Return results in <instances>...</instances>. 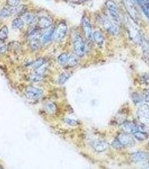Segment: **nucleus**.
<instances>
[{"label": "nucleus", "mask_w": 149, "mask_h": 169, "mask_svg": "<svg viewBox=\"0 0 149 169\" xmlns=\"http://www.w3.org/2000/svg\"><path fill=\"white\" fill-rule=\"evenodd\" d=\"M24 19L25 22L28 24H32L35 22V17L34 14L30 13H27L24 15Z\"/></svg>", "instance_id": "obj_19"}, {"label": "nucleus", "mask_w": 149, "mask_h": 169, "mask_svg": "<svg viewBox=\"0 0 149 169\" xmlns=\"http://www.w3.org/2000/svg\"><path fill=\"white\" fill-rule=\"evenodd\" d=\"M82 24L84 29V33L87 39L90 41H92V25L89 20L87 17H83L82 20Z\"/></svg>", "instance_id": "obj_8"}, {"label": "nucleus", "mask_w": 149, "mask_h": 169, "mask_svg": "<svg viewBox=\"0 0 149 169\" xmlns=\"http://www.w3.org/2000/svg\"><path fill=\"white\" fill-rule=\"evenodd\" d=\"M7 4L11 8L17 7L20 3V0H7Z\"/></svg>", "instance_id": "obj_27"}, {"label": "nucleus", "mask_w": 149, "mask_h": 169, "mask_svg": "<svg viewBox=\"0 0 149 169\" xmlns=\"http://www.w3.org/2000/svg\"><path fill=\"white\" fill-rule=\"evenodd\" d=\"M145 100L147 101V102L149 103V95L147 94V95L145 97Z\"/></svg>", "instance_id": "obj_34"}, {"label": "nucleus", "mask_w": 149, "mask_h": 169, "mask_svg": "<svg viewBox=\"0 0 149 169\" xmlns=\"http://www.w3.org/2000/svg\"><path fill=\"white\" fill-rule=\"evenodd\" d=\"M69 55L66 53H63L61 54L58 57V61L60 64L61 65H66L67 63L68 60Z\"/></svg>", "instance_id": "obj_20"}, {"label": "nucleus", "mask_w": 149, "mask_h": 169, "mask_svg": "<svg viewBox=\"0 0 149 169\" xmlns=\"http://www.w3.org/2000/svg\"><path fill=\"white\" fill-rule=\"evenodd\" d=\"M42 78H43L42 75L34 73L31 77V80L33 82H38L41 81L42 80Z\"/></svg>", "instance_id": "obj_28"}, {"label": "nucleus", "mask_w": 149, "mask_h": 169, "mask_svg": "<svg viewBox=\"0 0 149 169\" xmlns=\"http://www.w3.org/2000/svg\"><path fill=\"white\" fill-rule=\"evenodd\" d=\"M106 5L113 19L117 22H119L120 17L118 14V8L116 4L113 1L108 0L106 2Z\"/></svg>", "instance_id": "obj_7"}, {"label": "nucleus", "mask_w": 149, "mask_h": 169, "mask_svg": "<svg viewBox=\"0 0 149 169\" xmlns=\"http://www.w3.org/2000/svg\"><path fill=\"white\" fill-rule=\"evenodd\" d=\"M73 50L76 55L79 57L83 56L85 53V45L82 37L76 35L73 39Z\"/></svg>", "instance_id": "obj_2"}, {"label": "nucleus", "mask_w": 149, "mask_h": 169, "mask_svg": "<svg viewBox=\"0 0 149 169\" xmlns=\"http://www.w3.org/2000/svg\"><path fill=\"white\" fill-rule=\"evenodd\" d=\"M7 50V47L6 45H0V54H3L5 53Z\"/></svg>", "instance_id": "obj_32"}, {"label": "nucleus", "mask_w": 149, "mask_h": 169, "mask_svg": "<svg viewBox=\"0 0 149 169\" xmlns=\"http://www.w3.org/2000/svg\"><path fill=\"white\" fill-rule=\"evenodd\" d=\"M56 105L54 104L53 103H48L47 105V109H48V111L51 112H53L54 111L56 110Z\"/></svg>", "instance_id": "obj_29"}, {"label": "nucleus", "mask_w": 149, "mask_h": 169, "mask_svg": "<svg viewBox=\"0 0 149 169\" xmlns=\"http://www.w3.org/2000/svg\"><path fill=\"white\" fill-rule=\"evenodd\" d=\"M44 62L45 61L43 59L38 60V61H36L33 65V68L35 69H38L39 67H41L42 66H43L44 64Z\"/></svg>", "instance_id": "obj_30"}, {"label": "nucleus", "mask_w": 149, "mask_h": 169, "mask_svg": "<svg viewBox=\"0 0 149 169\" xmlns=\"http://www.w3.org/2000/svg\"><path fill=\"white\" fill-rule=\"evenodd\" d=\"M54 29L53 28H48L46 32H44L41 36V41L43 43H47L51 41L52 38H53Z\"/></svg>", "instance_id": "obj_13"}, {"label": "nucleus", "mask_w": 149, "mask_h": 169, "mask_svg": "<svg viewBox=\"0 0 149 169\" xmlns=\"http://www.w3.org/2000/svg\"><path fill=\"white\" fill-rule=\"evenodd\" d=\"M92 40H94L95 43L98 45L103 44L104 39L102 34L99 31H95L92 34Z\"/></svg>", "instance_id": "obj_15"}, {"label": "nucleus", "mask_w": 149, "mask_h": 169, "mask_svg": "<svg viewBox=\"0 0 149 169\" xmlns=\"http://www.w3.org/2000/svg\"><path fill=\"white\" fill-rule=\"evenodd\" d=\"M138 116L140 119L149 121V106L146 104H143L138 108L137 112Z\"/></svg>", "instance_id": "obj_10"}, {"label": "nucleus", "mask_w": 149, "mask_h": 169, "mask_svg": "<svg viewBox=\"0 0 149 169\" xmlns=\"http://www.w3.org/2000/svg\"><path fill=\"white\" fill-rule=\"evenodd\" d=\"M133 135L138 140H141V141L144 140L147 138V134L145 132H143V131H138L136 132L135 133L133 134Z\"/></svg>", "instance_id": "obj_23"}, {"label": "nucleus", "mask_w": 149, "mask_h": 169, "mask_svg": "<svg viewBox=\"0 0 149 169\" xmlns=\"http://www.w3.org/2000/svg\"><path fill=\"white\" fill-rule=\"evenodd\" d=\"M92 147L98 152L104 151L107 148V144L103 141H95L92 143Z\"/></svg>", "instance_id": "obj_14"}, {"label": "nucleus", "mask_w": 149, "mask_h": 169, "mask_svg": "<svg viewBox=\"0 0 149 169\" xmlns=\"http://www.w3.org/2000/svg\"><path fill=\"white\" fill-rule=\"evenodd\" d=\"M38 27L39 29H46L50 28L53 24V20L49 17H42L38 20Z\"/></svg>", "instance_id": "obj_11"}, {"label": "nucleus", "mask_w": 149, "mask_h": 169, "mask_svg": "<svg viewBox=\"0 0 149 169\" xmlns=\"http://www.w3.org/2000/svg\"><path fill=\"white\" fill-rule=\"evenodd\" d=\"M43 94V90L35 87H29L25 91L27 97L30 99H37L40 98Z\"/></svg>", "instance_id": "obj_5"}, {"label": "nucleus", "mask_w": 149, "mask_h": 169, "mask_svg": "<svg viewBox=\"0 0 149 169\" xmlns=\"http://www.w3.org/2000/svg\"><path fill=\"white\" fill-rule=\"evenodd\" d=\"M133 139L127 134H120L113 141L112 145L116 149H122L132 144Z\"/></svg>", "instance_id": "obj_1"}, {"label": "nucleus", "mask_w": 149, "mask_h": 169, "mask_svg": "<svg viewBox=\"0 0 149 169\" xmlns=\"http://www.w3.org/2000/svg\"><path fill=\"white\" fill-rule=\"evenodd\" d=\"M71 2L73 3H84L87 1L89 0H70Z\"/></svg>", "instance_id": "obj_33"}, {"label": "nucleus", "mask_w": 149, "mask_h": 169, "mask_svg": "<svg viewBox=\"0 0 149 169\" xmlns=\"http://www.w3.org/2000/svg\"><path fill=\"white\" fill-rule=\"evenodd\" d=\"M132 99L134 103L136 104H137L139 103H141L143 101L144 97H142V95H141L140 94H138L137 92H134L132 95Z\"/></svg>", "instance_id": "obj_22"}, {"label": "nucleus", "mask_w": 149, "mask_h": 169, "mask_svg": "<svg viewBox=\"0 0 149 169\" xmlns=\"http://www.w3.org/2000/svg\"><path fill=\"white\" fill-rule=\"evenodd\" d=\"M70 77V75L67 73H63L62 74L60 75V77L58 78V83L62 85L65 83L66 82Z\"/></svg>", "instance_id": "obj_24"}, {"label": "nucleus", "mask_w": 149, "mask_h": 169, "mask_svg": "<svg viewBox=\"0 0 149 169\" xmlns=\"http://www.w3.org/2000/svg\"><path fill=\"white\" fill-rule=\"evenodd\" d=\"M65 122L70 126H76V125H78V122L76 120L73 119H68L67 118L65 119Z\"/></svg>", "instance_id": "obj_31"}, {"label": "nucleus", "mask_w": 149, "mask_h": 169, "mask_svg": "<svg viewBox=\"0 0 149 169\" xmlns=\"http://www.w3.org/2000/svg\"><path fill=\"white\" fill-rule=\"evenodd\" d=\"M142 126L131 122H126L122 124V129L125 133L127 134L135 133L138 131H142Z\"/></svg>", "instance_id": "obj_6"}, {"label": "nucleus", "mask_w": 149, "mask_h": 169, "mask_svg": "<svg viewBox=\"0 0 149 169\" xmlns=\"http://www.w3.org/2000/svg\"><path fill=\"white\" fill-rule=\"evenodd\" d=\"M67 33V26L65 22H61L58 25L57 28L54 29L53 37L57 41H60L65 37Z\"/></svg>", "instance_id": "obj_4"}, {"label": "nucleus", "mask_w": 149, "mask_h": 169, "mask_svg": "<svg viewBox=\"0 0 149 169\" xmlns=\"http://www.w3.org/2000/svg\"><path fill=\"white\" fill-rule=\"evenodd\" d=\"M24 6L23 5L18 6L17 7L12 8H11V13L12 15L19 14L24 10Z\"/></svg>", "instance_id": "obj_26"}, {"label": "nucleus", "mask_w": 149, "mask_h": 169, "mask_svg": "<svg viewBox=\"0 0 149 169\" xmlns=\"http://www.w3.org/2000/svg\"><path fill=\"white\" fill-rule=\"evenodd\" d=\"M12 15V14L11 13V8H3L0 13V15L2 18H7V17H10Z\"/></svg>", "instance_id": "obj_25"}, {"label": "nucleus", "mask_w": 149, "mask_h": 169, "mask_svg": "<svg viewBox=\"0 0 149 169\" xmlns=\"http://www.w3.org/2000/svg\"><path fill=\"white\" fill-rule=\"evenodd\" d=\"M103 25L106 31L112 35H117L119 34L118 27L112 22L109 20H104L103 21Z\"/></svg>", "instance_id": "obj_9"}, {"label": "nucleus", "mask_w": 149, "mask_h": 169, "mask_svg": "<svg viewBox=\"0 0 149 169\" xmlns=\"http://www.w3.org/2000/svg\"><path fill=\"white\" fill-rule=\"evenodd\" d=\"M126 10L130 17L135 21H137L139 19V13L136 8L135 3L133 0H124Z\"/></svg>", "instance_id": "obj_3"}, {"label": "nucleus", "mask_w": 149, "mask_h": 169, "mask_svg": "<svg viewBox=\"0 0 149 169\" xmlns=\"http://www.w3.org/2000/svg\"><path fill=\"white\" fill-rule=\"evenodd\" d=\"M149 158V156L147 153L143 152H137L134 153L131 156V159L134 162H141L145 161Z\"/></svg>", "instance_id": "obj_12"}, {"label": "nucleus", "mask_w": 149, "mask_h": 169, "mask_svg": "<svg viewBox=\"0 0 149 169\" xmlns=\"http://www.w3.org/2000/svg\"></svg>", "instance_id": "obj_37"}, {"label": "nucleus", "mask_w": 149, "mask_h": 169, "mask_svg": "<svg viewBox=\"0 0 149 169\" xmlns=\"http://www.w3.org/2000/svg\"><path fill=\"white\" fill-rule=\"evenodd\" d=\"M147 54H149V51H148V52H147Z\"/></svg>", "instance_id": "obj_36"}, {"label": "nucleus", "mask_w": 149, "mask_h": 169, "mask_svg": "<svg viewBox=\"0 0 149 169\" xmlns=\"http://www.w3.org/2000/svg\"><path fill=\"white\" fill-rule=\"evenodd\" d=\"M0 168H1V167H0Z\"/></svg>", "instance_id": "obj_38"}, {"label": "nucleus", "mask_w": 149, "mask_h": 169, "mask_svg": "<svg viewBox=\"0 0 149 169\" xmlns=\"http://www.w3.org/2000/svg\"><path fill=\"white\" fill-rule=\"evenodd\" d=\"M24 26V21L20 18H17L12 22V27L14 29H21Z\"/></svg>", "instance_id": "obj_16"}, {"label": "nucleus", "mask_w": 149, "mask_h": 169, "mask_svg": "<svg viewBox=\"0 0 149 169\" xmlns=\"http://www.w3.org/2000/svg\"><path fill=\"white\" fill-rule=\"evenodd\" d=\"M79 62V56L75 55H70L68 57V60L67 64L69 67H72L75 66Z\"/></svg>", "instance_id": "obj_17"}, {"label": "nucleus", "mask_w": 149, "mask_h": 169, "mask_svg": "<svg viewBox=\"0 0 149 169\" xmlns=\"http://www.w3.org/2000/svg\"><path fill=\"white\" fill-rule=\"evenodd\" d=\"M147 94L149 95V90H147Z\"/></svg>", "instance_id": "obj_35"}, {"label": "nucleus", "mask_w": 149, "mask_h": 169, "mask_svg": "<svg viewBox=\"0 0 149 169\" xmlns=\"http://www.w3.org/2000/svg\"><path fill=\"white\" fill-rule=\"evenodd\" d=\"M141 8L144 13L145 15H146L147 18L149 20V1L147 0V1L142 3L140 5Z\"/></svg>", "instance_id": "obj_21"}, {"label": "nucleus", "mask_w": 149, "mask_h": 169, "mask_svg": "<svg viewBox=\"0 0 149 169\" xmlns=\"http://www.w3.org/2000/svg\"><path fill=\"white\" fill-rule=\"evenodd\" d=\"M8 35V27L6 25H4L0 29V40L1 41H5L7 39Z\"/></svg>", "instance_id": "obj_18"}]
</instances>
